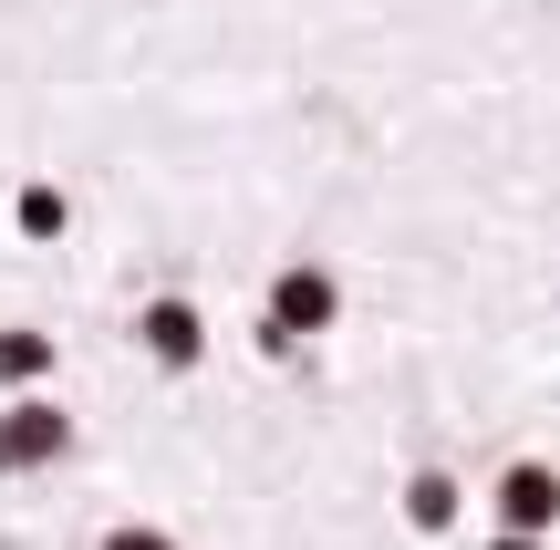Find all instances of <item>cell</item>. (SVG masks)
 Returning a JSON list of instances; mask_svg holds the SVG:
<instances>
[{
    "label": "cell",
    "mask_w": 560,
    "mask_h": 550,
    "mask_svg": "<svg viewBox=\"0 0 560 550\" xmlns=\"http://www.w3.org/2000/svg\"><path fill=\"white\" fill-rule=\"evenodd\" d=\"M488 550H540V540H529V530H499V540H488Z\"/></svg>",
    "instance_id": "9c48e42d"
},
{
    "label": "cell",
    "mask_w": 560,
    "mask_h": 550,
    "mask_svg": "<svg viewBox=\"0 0 560 550\" xmlns=\"http://www.w3.org/2000/svg\"><path fill=\"white\" fill-rule=\"evenodd\" d=\"M21 229H32V239H42V229H62V198H52V187H32V198H21Z\"/></svg>",
    "instance_id": "ba28073f"
},
{
    "label": "cell",
    "mask_w": 560,
    "mask_h": 550,
    "mask_svg": "<svg viewBox=\"0 0 560 550\" xmlns=\"http://www.w3.org/2000/svg\"><path fill=\"white\" fill-rule=\"evenodd\" d=\"M32 374H52V343L42 332H0V385H32Z\"/></svg>",
    "instance_id": "8992f818"
},
{
    "label": "cell",
    "mask_w": 560,
    "mask_h": 550,
    "mask_svg": "<svg viewBox=\"0 0 560 550\" xmlns=\"http://www.w3.org/2000/svg\"><path fill=\"white\" fill-rule=\"evenodd\" d=\"M488 510H499V530H529V540H550V530H560V478L540 468V457H520V468L499 478V499H488Z\"/></svg>",
    "instance_id": "3957f363"
},
{
    "label": "cell",
    "mask_w": 560,
    "mask_h": 550,
    "mask_svg": "<svg viewBox=\"0 0 560 550\" xmlns=\"http://www.w3.org/2000/svg\"><path fill=\"white\" fill-rule=\"evenodd\" d=\"M457 519H467V499H457V478H446V468H416V478H405V530H416V540H446Z\"/></svg>",
    "instance_id": "277c9868"
},
{
    "label": "cell",
    "mask_w": 560,
    "mask_h": 550,
    "mask_svg": "<svg viewBox=\"0 0 560 550\" xmlns=\"http://www.w3.org/2000/svg\"><path fill=\"white\" fill-rule=\"evenodd\" d=\"M332 302H342V291L322 281V270H280V291H270V332H260V343H270V353H291L301 332L332 323Z\"/></svg>",
    "instance_id": "7a4b0ae2"
},
{
    "label": "cell",
    "mask_w": 560,
    "mask_h": 550,
    "mask_svg": "<svg viewBox=\"0 0 560 550\" xmlns=\"http://www.w3.org/2000/svg\"><path fill=\"white\" fill-rule=\"evenodd\" d=\"M145 353H156V364L166 374H187V364H198V353H208V332H198V312H187V302H145Z\"/></svg>",
    "instance_id": "5b68a950"
},
{
    "label": "cell",
    "mask_w": 560,
    "mask_h": 550,
    "mask_svg": "<svg viewBox=\"0 0 560 550\" xmlns=\"http://www.w3.org/2000/svg\"><path fill=\"white\" fill-rule=\"evenodd\" d=\"M94 550H187V540H177V530H156V519H115Z\"/></svg>",
    "instance_id": "52a82bcc"
},
{
    "label": "cell",
    "mask_w": 560,
    "mask_h": 550,
    "mask_svg": "<svg viewBox=\"0 0 560 550\" xmlns=\"http://www.w3.org/2000/svg\"><path fill=\"white\" fill-rule=\"evenodd\" d=\"M73 457V416L52 406V395H21V406H0V478H42Z\"/></svg>",
    "instance_id": "6da1fadb"
}]
</instances>
